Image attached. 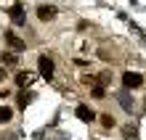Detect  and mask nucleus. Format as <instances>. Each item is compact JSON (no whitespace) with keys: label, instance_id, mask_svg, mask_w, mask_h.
Masks as SVG:
<instances>
[{"label":"nucleus","instance_id":"nucleus-1","mask_svg":"<svg viewBox=\"0 0 146 140\" xmlns=\"http://www.w3.org/2000/svg\"><path fill=\"white\" fill-rule=\"evenodd\" d=\"M122 85H125V90H135V87L143 85V74H138V72H125L122 74Z\"/></svg>","mask_w":146,"mask_h":140},{"label":"nucleus","instance_id":"nucleus-2","mask_svg":"<svg viewBox=\"0 0 146 140\" xmlns=\"http://www.w3.org/2000/svg\"><path fill=\"white\" fill-rule=\"evenodd\" d=\"M37 69H40L42 80H50V77H53V58L50 56H40L37 58Z\"/></svg>","mask_w":146,"mask_h":140},{"label":"nucleus","instance_id":"nucleus-3","mask_svg":"<svg viewBox=\"0 0 146 140\" xmlns=\"http://www.w3.org/2000/svg\"><path fill=\"white\" fill-rule=\"evenodd\" d=\"M5 42H8V48H11L13 53H21V50L27 48V42H24L16 32H5Z\"/></svg>","mask_w":146,"mask_h":140},{"label":"nucleus","instance_id":"nucleus-4","mask_svg":"<svg viewBox=\"0 0 146 140\" xmlns=\"http://www.w3.org/2000/svg\"><path fill=\"white\" fill-rule=\"evenodd\" d=\"M56 13H58V11H56L53 5H40V8H37V16H40L42 21H53Z\"/></svg>","mask_w":146,"mask_h":140},{"label":"nucleus","instance_id":"nucleus-5","mask_svg":"<svg viewBox=\"0 0 146 140\" xmlns=\"http://www.w3.org/2000/svg\"><path fill=\"white\" fill-rule=\"evenodd\" d=\"M74 114H77V119H82V122H93V119H96V114L85 106V103H80V106L74 108Z\"/></svg>","mask_w":146,"mask_h":140},{"label":"nucleus","instance_id":"nucleus-6","mask_svg":"<svg viewBox=\"0 0 146 140\" xmlns=\"http://www.w3.org/2000/svg\"><path fill=\"white\" fill-rule=\"evenodd\" d=\"M32 82H35V74H32V72H19V74H16V85H19V87H29Z\"/></svg>","mask_w":146,"mask_h":140},{"label":"nucleus","instance_id":"nucleus-7","mask_svg":"<svg viewBox=\"0 0 146 140\" xmlns=\"http://www.w3.org/2000/svg\"><path fill=\"white\" fill-rule=\"evenodd\" d=\"M119 106H122L127 114H133V108H135V103L130 101V95H127V93H122V95H119Z\"/></svg>","mask_w":146,"mask_h":140},{"label":"nucleus","instance_id":"nucleus-8","mask_svg":"<svg viewBox=\"0 0 146 140\" xmlns=\"http://www.w3.org/2000/svg\"><path fill=\"white\" fill-rule=\"evenodd\" d=\"M11 21H13V24H24V11H21V5H13V8H11Z\"/></svg>","mask_w":146,"mask_h":140},{"label":"nucleus","instance_id":"nucleus-9","mask_svg":"<svg viewBox=\"0 0 146 140\" xmlns=\"http://www.w3.org/2000/svg\"><path fill=\"white\" fill-rule=\"evenodd\" d=\"M90 93H93V98H104V95H106V85H101L98 77H96V85L90 87Z\"/></svg>","mask_w":146,"mask_h":140},{"label":"nucleus","instance_id":"nucleus-10","mask_svg":"<svg viewBox=\"0 0 146 140\" xmlns=\"http://www.w3.org/2000/svg\"><path fill=\"white\" fill-rule=\"evenodd\" d=\"M16 64H19V56H16L13 50L11 53H3V66H16Z\"/></svg>","mask_w":146,"mask_h":140},{"label":"nucleus","instance_id":"nucleus-11","mask_svg":"<svg viewBox=\"0 0 146 140\" xmlns=\"http://www.w3.org/2000/svg\"><path fill=\"white\" fill-rule=\"evenodd\" d=\"M122 135H125V137H127V140H138V129H135V127H133V124H127V127H125V129H122Z\"/></svg>","mask_w":146,"mask_h":140},{"label":"nucleus","instance_id":"nucleus-12","mask_svg":"<svg viewBox=\"0 0 146 140\" xmlns=\"http://www.w3.org/2000/svg\"><path fill=\"white\" fill-rule=\"evenodd\" d=\"M32 98H35L32 93H21V95H19V108H27V103H29Z\"/></svg>","mask_w":146,"mask_h":140},{"label":"nucleus","instance_id":"nucleus-13","mask_svg":"<svg viewBox=\"0 0 146 140\" xmlns=\"http://www.w3.org/2000/svg\"><path fill=\"white\" fill-rule=\"evenodd\" d=\"M11 119V108L8 106H0V122H8Z\"/></svg>","mask_w":146,"mask_h":140},{"label":"nucleus","instance_id":"nucleus-14","mask_svg":"<svg viewBox=\"0 0 146 140\" xmlns=\"http://www.w3.org/2000/svg\"><path fill=\"white\" fill-rule=\"evenodd\" d=\"M101 124H104V127L109 129V127H114V119H111L109 114H104V116H101Z\"/></svg>","mask_w":146,"mask_h":140},{"label":"nucleus","instance_id":"nucleus-15","mask_svg":"<svg viewBox=\"0 0 146 140\" xmlns=\"http://www.w3.org/2000/svg\"><path fill=\"white\" fill-rule=\"evenodd\" d=\"M98 82H101V85H109V82H111V74H109V72H104V74L98 77Z\"/></svg>","mask_w":146,"mask_h":140},{"label":"nucleus","instance_id":"nucleus-16","mask_svg":"<svg viewBox=\"0 0 146 140\" xmlns=\"http://www.w3.org/2000/svg\"><path fill=\"white\" fill-rule=\"evenodd\" d=\"M0 80H5V66H0Z\"/></svg>","mask_w":146,"mask_h":140},{"label":"nucleus","instance_id":"nucleus-17","mask_svg":"<svg viewBox=\"0 0 146 140\" xmlns=\"http://www.w3.org/2000/svg\"><path fill=\"white\" fill-rule=\"evenodd\" d=\"M143 106H146V103H143Z\"/></svg>","mask_w":146,"mask_h":140}]
</instances>
